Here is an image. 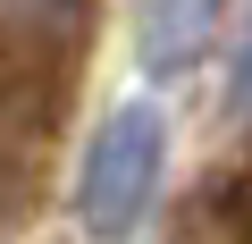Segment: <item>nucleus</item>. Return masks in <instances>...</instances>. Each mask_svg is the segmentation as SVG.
I'll return each instance as SVG.
<instances>
[{"label":"nucleus","mask_w":252,"mask_h":244,"mask_svg":"<svg viewBox=\"0 0 252 244\" xmlns=\"http://www.w3.org/2000/svg\"><path fill=\"white\" fill-rule=\"evenodd\" d=\"M160 177H168V118L152 101H118L93 127L84 160H76V219H84V236L93 244H126L143 227Z\"/></svg>","instance_id":"f257e3e1"},{"label":"nucleus","mask_w":252,"mask_h":244,"mask_svg":"<svg viewBox=\"0 0 252 244\" xmlns=\"http://www.w3.org/2000/svg\"><path fill=\"white\" fill-rule=\"evenodd\" d=\"M93 17V0H0V76H42L51 51H67Z\"/></svg>","instance_id":"f03ea898"},{"label":"nucleus","mask_w":252,"mask_h":244,"mask_svg":"<svg viewBox=\"0 0 252 244\" xmlns=\"http://www.w3.org/2000/svg\"><path fill=\"white\" fill-rule=\"evenodd\" d=\"M177 244H252V143L193 185V202L177 210Z\"/></svg>","instance_id":"7ed1b4c3"},{"label":"nucleus","mask_w":252,"mask_h":244,"mask_svg":"<svg viewBox=\"0 0 252 244\" xmlns=\"http://www.w3.org/2000/svg\"><path fill=\"white\" fill-rule=\"evenodd\" d=\"M210 26H219V0H143V26H135L143 68H152V76L193 68V59L210 51Z\"/></svg>","instance_id":"20e7f679"},{"label":"nucleus","mask_w":252,"mask_h":244,"mask_svg":"<svg viewBox=\"0 0 252 244\" xmlns=\"http://www.w3.org/2000/svg\"><path fill=\"white\" fill-rule=\"evenodd\" d=\"M235 93L252 101V34H244V59H235Z\"/></svg>","instance_id":"39448f33"}]
</instances>
